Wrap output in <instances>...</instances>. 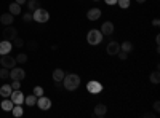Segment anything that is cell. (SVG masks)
I'll list each match as a JSON object with an SVG mask.
<instances>
[{"mask_svg": "<svg viewBox=\"0 0 160 118\" xmlns=\"http://www.w3.org/2000/svg\"><path fill=\"white\" fill-rule=\"evenodd\" d=\"M62 86L68 91H75L80 86V77L77 73H68L62 78Z\"/></svg>", "mask_w": 160, "mask_h": 118, "instance_id": "obj_1", "label": "cell"}, {"mask_svg": "<svg viewBox=\"0 0 160 118\" xmlns=\"http://www.w3.org/2000/svg\"><path fill=\"white\" fill-rule=\"evenodd\" d=\"M102 34H101V31L99 29H91V31H88V34H87V42L91 45V46H96V45H99L101 42H102Z\"/></svg>", "mask_w": 160, "mask_h": 118, "instance_id": "obj_2", "label": "cell"}, {"mask_svg": "<svg viewBox=\"0 0 160 118\" xmlns=\"http://www.w3.org/2000/svg\"><path fill=\"white\" fill-rule=\"evenodd\" d=\"M48 19H50V13H48L45 8H37L35 11H32V21L43 24V22H47Z\"/></svg>", "mask_w": 160, "mask_h": 118, "instance_id": "obj_3", "label": "cell"}, {"mask_svg": "<svg viewBox=\"0 0 160 118\" xmlns=\"http://www.w3.org/2000/svg\"><path fill=\"white\" fill-rule=\"evenodd\" d=\"M10 78L11 80H18V82H22L24 78H26V72H24V69H21V67H13L11 70H10Z\"/></svg>", "mask_w": 160, "mask_h": 118, "instance_id": "obj_4", "label": "cell"}, {"mask_svg": "<svg viewBox=\"0 0 160 118\" xmlns=\"http://www.w3.org/2000/svg\"><path fill=\"white\" fill-rule=\"evenodd\" d=\"M87 91L90 94H99L102 91V85L99 82H96V80H91V82L87 83Z\"/></svg>", "mask_w": 160, "mask_h": 118, "instance_id": "obj_5", "label": "cell"}, {"mask_svg": "<svg viewBox=\"0 0 160 118\" xmlns=\"http://www.w3.org/2000/svg\"><path fill=\"white\" fill-rule=\"evenodd\" d=\"M2 34H3V40L13 42V40H15V38L18 37V29L13 27V26H7V29H5Z\"/></svg>", "mask_w": 160, "mask_h": 118, "instance_id": "obj_6", "label": "cell"}, {"mask_svg": "<svg viewBox=\"0 0 160 118\" xmlns=\"http://www.w3.org/2000/svg\"><path fill=\"white\" fill-rule=\"evenodd\" d=\"M0 64H2V67H5V69H13L16 65V59L10 54H3L0 58Z\"/></svg>", "mask_w": 160, "mask_h": 118, "instance_id": "obj_7", "label": "cell"}, {"mask_svg": "<svg viewBox=\"0 0 160 118\" xmlns=\"http://www.w3.org/2000/svg\"><path fill=\"white\" fill-rule=\"evenodd\" d=\"M37 107L40 110H50L51 109V101L47 96H40V97H37Z\"/></svg>", "mask_w": 160, "mask_h": 118, "instance_id": "obj_8", "label": "cell"}, {"mask_svg": "<svg viewBox=\"0 0 160 118\" xmlns=\"http://www.w3.org/2000/svg\"><path fill=\"white\" fill-rule=\"evenodd\" d=\"M118 51H120V43H117V42H109L108 46H106V53L109 56H117Z\"/></svg>", "mask_w": 160, "mask_h": 118, "instance_id": "obj_9", "label": "cell"}, {"mask_svg": "<svg viewBox=\"0 0 160 118\" xmlns=\"http://www.w3.org/2000/svg\"><path fill=\"white\" fill-rule=\"evenodd\" d=\"M10 99L13 101V104H21V106H22V102H24V94H22V91H21V89H13V93H11Z\"/></svg>", "mask_w": 160, "mask_h": 118, "instance_id": "obj_10", "label": "cell"}, {"mask_svg": "<svg viewBox=\"0 0 160 118\" xmlns=\"http://www.w3.org/2000/svg\"><path fill=\"white\" fill-rule=\"evenodd\" d=\"M13 50V43L10 40H3V42H0V56H3V54H10V51Z\"/></svg>", "mask_w": 160, "mask_h": 118, "instance_id": "obj_11", "label": "cell"}, {"mask_svg": "<svg viewBox=\"0 0 160 118\" xmlns=\"http://www.w3.org/2000/svg\"><path fill=\"white\" fill-rule=\"evenodd\" d=\"M87 18L90 21H98L101 18V10L99 8H90L88 13H87Z\"/></svg>", "mask_w": 160, "mask_h": 118, "instance_id": "obj_12", "label": "cell"}, {"mask_svg": "<svg viewBox=\"0 0 160 118\" xmlns=\"http://www.w3.org/2000/svg\"><path fill=\"white\" fill-rule=\"evenodd\" d=\"M112 32H114V24H112L111 21L102 22V26H101V34H102V35H112Z\"/></svg>", "mask_w": 160, "mask_h": 118, "instance_id": "obj_13", "label": "cell"}, {"mask_svg": "<svg viewBox=\"0 0 160 118\" xmlns=\"http://www.w3.org/2000/svg\"><path fill=\"white\" fill-rule=\"evenodd\" d=\"M11 93H13V89H11V85H10V83L0 86V96H2L3 99H5V97H10Z\"/></svg>", "mask_w": 160, "mask_h": 118, "instance_id": "obj_14", "label": "cell"}, {"mask_svg": "<svg viewBox=\"0 0 160 118\" xmlns=\"http://www.w3.org/2000/svg\"><path fill=\"white\" fill-rule=\"evenodd\" d=\"M13 21H15V18H13L11 13H3V15L0 16V22H2L3 26H11Z\"/></svg>", "mask_w": 160, "mask_h": 118, "instance_id": "obj_15", "label": "cell"}, {"mask_svg": "<svg viewBox=\"0 0 160 118\" xmlns=\"http://www.w3.org/2000/svg\"><path fill=\"white\" fill-rule=\"evenodd\" d=\"M95 116H104L106 113H108V107L104 106V104H98V106H95Z\"/></svg>", "mask_w": 160, "mask_h": 118, "instance_id": "obj_16", "label": "cell"}, {"mask_svg": "<svg viewBox=\"0 0 160 118\" xmlns=\"http://www.w3.org/2000/svg\"><path fill=\"white\" fill-rule=\"evenodd\" d=\"M13 101L10 99V97H5L3 101H2V104H0V107H2V110H5V112H11V109H13Z\"/></svg>", "mask_w": 160, "mask_h": 118, "instance_id": "obj_17", "label": "cell"}, {"mask_svg": "<svg viewBox=\"0 0 160 118\" xmlns=\"http://www.w3.org/2000/svg\"><path fill=\"white\" fill-rule=\"evenodd\" d=\"M8 10H10L8 13H11L13 16H18L19 13H21V5H18L16 2H13V3H10V5H8Z\"/></svg>", "mask_w": 160, "mask_h": 118, "instance_id": "obj_18", "label": "cell"}, {"mask_svg": "<svg viewBox=\"0 0 160 118\" xmlns=\"http://www.w3.org/2000/svg\"><path fill=\"white\" fill-rule=\"evenodd\" d=\"M11 113H13V116H16V118L22 116V113H24V109H22V106H21V104H15V106H13V109H11Z\"/></svg>", "mask_w": 160, "mask_h": 118, "instance_id": "obj_19", "label": "cell"}, {"mask_svg": "<svg viewBox=\"0 0 160 118\" xmlns=\"http://www.w3.org/2000/svg\"><path fill=\"white\" fill-rule=\"evenodd\" d=\"M24 104L29 107H34L37 104V96L35 94H29V96H24Z\"/></svg>", "mask_w": 160, "mask_h": 118, "instance_id": "obj_20", "label": "cell"}, {"mask_svg": "<svg viewBox=\"0 0 160 118\" xmlns=\"http://www.w3.org/2000/svg\"><path fill=\"white\" fill-rule=\"evenodd\" d=\"M64 70L62 69H55L53 70V80L55 82H62V78H64Z\"/></svg>", "mask_w": 160, "mask_h": 118, "instance_id": "obj_21", "label": "cell"}, {"mask_svg": "<svg viewBox=\"0 0 160 118\" xmlns=\"http://www.w3.org/2000/svg\"><path fill=\"white\" fill-rule=\"evenodd\" d=\"M28 8H29V11H35L37 8H40V2L38 0H28Z\"/></svg>", "mask_w": 160, "mask_h": 118, "instance_id": "obj_22", "label": "cell"}, {"mask_svg": "<svg viewBox=\"0 0 160 118\" xmlns=\"http://www.w3.org/2000/svg\"><path fill=\"white\" fill-rule=\"evenodd\" d=\"M120 50L125 51V53H131L133 51V43L131 42H123L122 45H120Z\"/></svg>", "mask_w": 160, "mask_h": 118, "instance_id": "obj_23", "label": "cell"}, {"mask_svg": "<svg viewBox=\"0 0 160 118\" xmlns=\"http://www.w3.org/2000/svg\"><path fill=\"white\" fill-rule=\"evenodd\" d=\"M149 80H151L154 85H158V83H160V73H158V70H155V72H152V73L149 75Z\"/></svg>", "mask_w": 160, "mask_h": 118, "instance_id": "obj_24", "label": "cell"}, {"mask_svg": "<svg viewBox=\"0 0 160 118\" xmlns=\"http://www.w3.org/2000/svg\"><path fill=\"white\" fill-rule=\"evenodd\" d=\"M130 2H131V0H117V5H118L120 8L127 10V8L130 7Z\"/></svg>", "mask_w": 160, "mask_h": 118, "instance_id": "obj_25", "label": "cell"}, {"mask_svg": "<svg viewBox=\"0 0 160 118\" xmlns=\"http://www.w3.org/2000/svg\"><path fill=\"white\" fill-rule=\"evenodd\" d=\"M13 46H15V48H22L24 46V40L19 38V37H16L15 40H13Z\"/></svg>", "mask_w": 160, "mask_h": 118, "instance_id": "obj_26", "label": "cell"}, {"mask_svg": "<svg viewBox=\"0 0 160 118\" xmlns=\"http://www.w3.org/2000/svg\"><path fill=\"white\" fill-rule=\"evenodd\" d=\"M0 78L2 80H7V78H10V69H0Z\"/></svg>", "mask_w": 160, "mask_h": 118, "instance_id": "obj_27", "label": "cell"}, {"mask_svg": "<svg viewBox=\"0 0 160 118\" xmlns=\"http://www.w3.org/2000/svg\"><path fill=\"white\" fill-rule=\"evenodd\" d=\"M15 59H16V64H24L26 61H28V56H26L24 53H21V54H18Z\"/></svg>", "mask_w": 160, "mask_h": 118, "instance_id": "obj_28", "label": "cell"}, {"mask_svg": "<svg viewBox=\"0 0 160 118\" xmlns=\"http://www.w3.org/2000/svg\"><path fill=\"white\" fill-rule=\"evenodd\" d=\"M34 94H35L37 97L43 96V88H42V86H34Z\"/></svg>", "mask_w": 160, "mask_h": 118, "instance_id": "obj_29", "label": "cell"}, {"mask_svg": "<svg viewBox=\"0 0 160 118\" xmlns=\"http://www.w3.org/2000/svg\"><path fill=\"white\" fill-rule=\"evenodd\" d=\"M22 21L24 22H31L32 21V15H31V13H24V15H22Z\"/></svg>", "mask_w": 160, "mask_h": 118, "instance_id": "obj_30", "label": "cell"}, {"mask_svg": "<svg viewBox=\"0 0 160 118\" xmlns=\"http://www.w3.org/2000/svg\"><path fill=\"white\" fill-rule=\"evenodd\" d=\"M117 56H118V59H122V61H125V59L128 58V53H125V51H122V50H120L118 53H117Z\"/></svg>", "mask_w": 160, "mask_h": 118, "instance_id": "obj_31", "label": "cell"}, {"mask_svg": "<svg viewBox=\"0 0 160 118\" xmlns=\"http://www.w3.org/2000/svg\"><path fill=\"white\" fill-rule=\"evenodd\" d=\"M19 88H21V82H18V80L11 82V89H19Z\"/></svg>", "mask_w": 160, "mask_h": 118, "instance_id": "obj_32", "label": "cell"}, {"mask_svg": "<svg viewBox=\"0 0 160 118\" xmlns=\"http://www.w3.org/2000/svg\"><path fill=\"white\" fill-rule=\"evenodd\" d=\"M154 110H155V112H158V110H160V102H158V101H155V102H154Z\"/></svg>", "mask_w": 160, "mask_h": 118, "instance_id": "obj_33", "label": "cell"}, {"mask_svg": "<svg viewBox=\"0 0 160 118\" xmlns=\"http://www.w3.org/2000/svg\"><path fill=\"white\" fill-rule=\"evenodd\" d=\"M108 5H117V0H104Z\"/></svg>", "mask_w": 160, "mask_h": 118, "instance_id": "obj_34", "label": "cell"}, {"mask_svg": "<svg viewBox=\"0 0 160 118\" xmlns=\"http://www.w3.org/2000/svg\"><path fill=\"white\" fill-rule=\"evenodd\" d=\"M29 48H31V50H35V48H37V43H35V42H31V43H29Z\"/></svg>", "mask_w": 160, "mask_h": 118, "instance_id": "obj_35", "label": "cell"}, {"mask_svg": "<svg viewBox=\"0 0 160 118\" xmlns=\"http://www.w3.org/2000/svg\"><path fill=\"white\" fill-rule=\"evenodd\" d=\"M15 2H16L18 5H24L26 2H28V0H15Z\"/></svg>", "mask_w": 160, "mask_h": 118, "instance_id": "obj_36", "label": "cell"}, {"mask_svg": "<svg viewBox=\"0 0 160 118\" xmlns=\"http://www.w3.org/2000/svg\"><path fill=\"white\" fill-rule=\"evenodd\" d=\"M152 24H154V27H158V24H160V21H158V19H154V21H152Z\"/></svg>", "mask_w": 160, "mask_h": 118, "instance_id": "obj_37", "label": "cell"}, {"mask_svg": "<svg viewBox=\"0 0 160 118\" xmlns=\"http://www.w3.org/2000/svg\"><path fill=\"white\" fill-rule=\"evenodd\" d=\"M61 85H62V82H55V86H56V88H59Z\"/></svg>", "mask_w": 160, "mask_h": 118, "instance_id": "obj_38", "label": "cell"}, {"mask_svg": "<svg viewBox=\"0 0 160 118\" xmlns=\"http://www.w3.org/2000/svg\"><path fill=\"white\" fill-rule=\"evenodd\" d=\"M136 2H138V3H144V2H146V0H136Z\"/></svg>", "mask_w": 160, "mask_h": 118, "instance_id": "obj_39", "label": "cell"}, {"mask_svg": "<svg viewBox=\"0 0 160 118\" xmlns=\"http://www.w3.org/2000/svg\"><path fill=\"white\" fill-rule=\"evenodd\" d=\"M95 2H99V0H95Z\"/></svg>", "mask_w": 160, "mask_h": 118, "instance_id": "obj_40", "label": "cell"}]
</instances>
